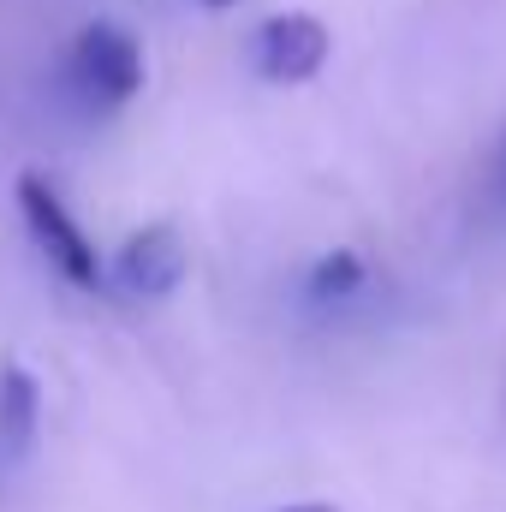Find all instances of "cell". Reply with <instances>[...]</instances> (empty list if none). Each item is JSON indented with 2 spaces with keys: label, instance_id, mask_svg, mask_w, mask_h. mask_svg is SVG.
<instances>
[{
  "label": "cell",
  "instance_id": "cell-1",
  "mask_svg": "<svg viewBox=\"0 0 506 512\" xmlns=\"http://www.w3.org/2000/svg\"><path fill=\"white\" fill-rule=\"evenodd\" d=\"M66 84L96 114L126 108L131 96L143 90V48H137V36L120 30V24H108V18L84 24L72 36V48H66Z\"/></svg>",
  "mask_w": 506,
  "mask_h": 512
},
{
  "label": "cell",
  "instance_id": "cell-2",
  "mask_svg": "<svg viewBox=\"0 0 506 512\" xmlns=\"http://www.w3.org/2000/svg\"><path fill=\"white\" fill-rule=\"evenodd\" d=\"M18 209H24L30 239L42 245V256H48L72 286L96 292V286L108 280V268H102V256H96V245H90V233L78 227V215L66 209V197H60L42 173H24V179H18Z\"/></svg>",
  "mask_w": 506,
  "mask_h": 512
},
{
  "label": "cell",
  "instance_id": "cell-3",
  "mask_svg": "<svg viewBox=\"0 0 506 512\" xmlns=\"http://www.w3.org/2000/svg\"><path fill=\"white\" fill-rule=\"evenodd\" d=\"M328 24L316 12H280L256 30V72L268 84H304L328 66Z\"/></svg>",
  "mask_w": 506,
  "mask_h": 512
},
{
  "label": "cell",
  "instance_id": "cell-4",
  "mask_svg": "<svg viewBox=\"0 0 506 512\" xmlns=\"http://www.w3.org/2000/svg\"><path fill=\"white\" fill-rule=\"evenodd\" d=\"M185 268H191V251H185L179 227L155 221V227L131 233L126 245L114 251V286L126 298H167V292H179Z\"/></svg>",
  "mask_w": 506,
  "mask_h": 512
},
{
  "label": "cell",
  "instance_id": "cell-5",
  "mask_svg": "<svg viewBox=\"0 0 506 512\" xmlns=\"http://www.w3.org/2000/svg\"><path fill=\"white\" fill-rule=\"evenodd\" d=\"M36 423H42V382L12 358L0 364V447L24 453L36 441Z\"/></svg>",
  "mask_w": 506,
  "mask_h": 512
},
{
  "label": "cell",
  "instance_id": "cell-6",
  "mask_svg": "<svg viewBox=\"0 0 506 512\" xmlns=\"http://www.w3.org/2000/svg\"><path fill=\"white\" fill-rule=\"evenodd\" d=\"M364 274H370V268H364L358 251H328L310 268V298H316V304H346V298L364 286Z\"/></svg>",
  "mask_w": 506,
  "mask_h": 512
},
{
  "label": "cell",
  "instance_id": "cell-7",
  "mask_svg": "<svg viewBox=\"0 0 506 512\" xmlns=\"http://www.w3.org/2000/svg\"><path fill=\"white\" fill-rule=\"evenodd\" d=\"M286 512H340V507H328V501H304V507H286Z\"/></svg>",
  "mask_w": 506,
  "mask_h": 512
},
{
  "label": "cell",
  "instance_id": "cell-8",
  "mask_svg": "<svg viewBox=\"0 0 506 512\" xmlns=\"http://www.w3.org/2000/svg\"><path fill=\"white\" fill-rule=\"evenodd\" d=\"M203 6H239V0H203Z\"/></svg>",
  "mask_w": 506,
  "mask_h": 512
}]
</instances>
